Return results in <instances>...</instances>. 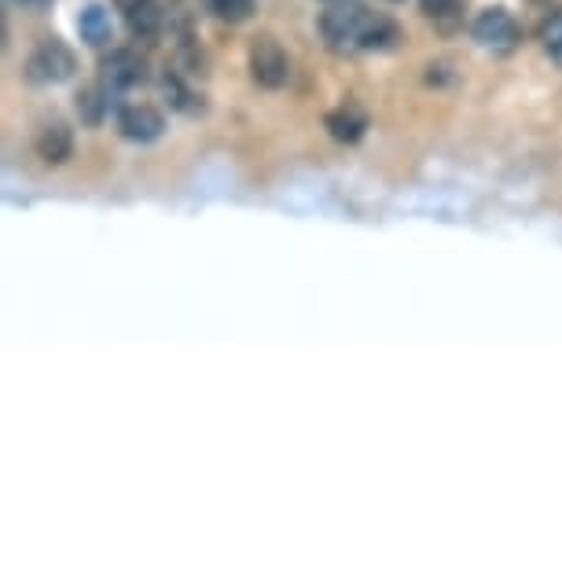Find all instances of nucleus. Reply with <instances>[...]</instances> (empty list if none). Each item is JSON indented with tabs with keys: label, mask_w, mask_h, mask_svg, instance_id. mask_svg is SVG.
Masks as SVG:
<instances>
[{
	"label": "nucleus",
	"mask_w": 562,
	"mask_h": 562,
	"mask_svg": "<svg viewBox=\"0 0 562 562\" xmlns=\"http://www.w3.org/2000/svg\"><path fill=\"white\" fill-rule=\"evenodd\" d=\"M147 81H151V67H147V59L136 48H114L100 63V85L111 92L114 111H119V103H125L133 89H140Z\"/></svg>",
	"instance_id": "3"
},
{
	"label": "nucleus",
	"mask_w": 562,
	"mask_h": 562,
	"mask_svg": "<svg viewBox=\"0 0 562 562\" xmlns=\"http://www.w3.org/2000/svg\"><path fill=\"white\" fill-rule=\"evenodd\" d=\"M423 4V15L430 23H438L445 34H452L456 26L463 23V0H419Z\"/></svg>",
	"instance_id": "13"
},
{
	"label": "nucleus",
	"mask_w": 562,
	"mask_h": 562,
	"mask_svg": "<svg viewBox=\"0 0 562 562\" xmlns=\"http://www.w3.org/2000/svg\"><path fill=\"white\" fill-rule=\"evenodd\" d=\"M203 8L228 26L247 23V19L254 15V0H203Z\"/></svg>",
	"instance_id": "15"
},
{
	"label": "nucleus",
	"mask_w": 562,
	"mask_h": 562,
	"mask_svg": "<svg viewBox=\"0 0 562 562\" xmlns=\"http://www.w3.org/2000/svg\"><path fill=\"white\" fill-rule=\"evenodd\" d=\"M158 89H162L166 103L180 114H188V119H195V114L206 111V92L199 89V81L184 78L173 63H166V70L158 74Z\"/></svg>",
	"instance_id": "8"
},
{
	"label": "nucleus",
	"mask_w": 562,
	"mask_h": 562,
	"mask_svg": "<svg viewBox=\"0 0 562 562\" xmlns=\"http://www.w3.org/2000/svg\"><path fill=\"white\" fill-rule=\"evenodd\" d=\"M114 125L130 144H155L158 136L166 133V114L155 108V103L144 100H125L114 111Z\"/></svg>",
	"instance_id": "5"
},
{
	"label": "nucleus",
	"mask_w": 562,
	"mask_h": 562,
	"mask_svg": "<svg viewBox=\"0 0 562 562\" xmlns=\"http://www.w3.org/2000/svg\"><path fill=\"white\" fill-rule=\"evenodd\" d=\"M247 70L250 81L261 85V89H283L291 81V56L283 52L280 37L269 34V30L254 34L247 45Z\"/></svg>",
	"instance_id": "2"
},
{
	"label": "nucleus",
	"mask_w": 562,
	"mask_h": 562,
	"mask_svg": "<svg viewBox=\"0 0 562 562\" xmlns=\"http://www.w3.org/2000/svg\"><path fill=\"white\" fill-rule=\"evenodd\" d=\"M34 151H37L41 162L63 166L74 155V130H70L67 122H59V119L45 122L37 130V136H34Z\"/></svg>",
	"instance_id": "9"
},
{
	"label": "nucleus",
	"mask_w": 562,
	"mask_h": 562,
	"mask_svg": "<svg viewBox=\"0 0 562 562\" xmlns=\"http://www.w3.org/2000/svg\"><path fill=\"white\" fill-rule=\"evenodd\" d=\"M537 4H551V0H537Z\"/></svg>",
	"instance_id": "17"
},
{
	"label": "nucleus",
	"mask_w": 562,
	"mask_h": 562,
	"mask_svg": "<svg viewBox=\"0 0 562 562\" xmlns=\"http://www.w3.org/2000/svg\"><path fill=\"white\" fill-rule=\"evenodd\" d=\"M114 8L122 12L125 26L136 41L155 45L166 34V4L162 0H114Z\"/></svg>",
	"instance_id": "7"
},
{
	"label": "nucleus",
	"mask_w": 562,
	"mask_h": 562,
	"mask_svg": "<svg viewBox=\"0 0 562 562\" xmlns=\"http://www.w3.org/2000/svg\"><path fill=\"white\" fill-rule=\"evenodd\" d=\"M324 130L331 133V140L338 144H357L360 136L368 133V111L360 108L357 100H346V103H338L335 111H327Z\"/></svg>",
	"instance_id": "10"
},
{
	"label": "nucleus",
	"mask_w": 562,
	"mask_h": 562,
	"mask_svg": "<svg viewBox=\"0 0 562 562\" xmlns=\"http://www.w3.org/2000/svg\"><path fill=\"white\" fill-rule=\"evenodd\" d=\"M471 37L493 52H512L522 41V26L515 23V15L507 8H485L471 23Z\"/></svg>",
	"instance_id": "6"
},
{
	"label": "nucleus",
	"mask_w": 562,
	"mask_h": 562,
	"mask_svg": "<svg viewBox=\"0 0 562 562\" xmlns=\"http://www.w3.org/2000/svg\"><path fill=\"white\" fill-rule=\"evenodd\" d=\"M74 70H78V56H74L59 37H48L30 52L23 74H26V81H34V85H59V81H70Z\"/></svg>",
	"instance_id": "4"
},
{
	"label": "nucleus",
	"mask_w": 562,
	"mask_h": 562,
	"mask_svg": "<svg viewBox=\"0 0 562 562\" xmlns=\"http://www.w3.org/2000/svg\"><path fill=\"white\" fill-rule=\"evenodd\" d=\"M537 41H540V48H544L551 59L562 63V8H551V12L540 19Z\"/></svg>",
	"instance_id": "14"
},
{
	"label": "nucleus",
	"mask_w": 562,
	"mask_h": 562,
	"mask_svg": "<svg viewBox=\"0 0 562 562\" xmlns=\"http://www.w3.org/2000/svg\"><path fill=\"white\" fill-rule=\"evenodd\" d=\"M321 41L335 56H364V52H390L397 48L401 34L397 19L375 8L360 4V0H331L321 12Z\"/></svg>",
	"instance_id": "1"
},
{
	"label": "nucleus",
	"mask_w": 562,
	"mask_h": 562,
	"mask_svg": "<svg viewBox=\"0 0 562 562\" xmlns=\"http://www.w3.org/2000/svg\"><path fill=\"white\" fill-rule=\"evenodd\" d=\"M74 108H78L81 125H103V119H108V114L114 111V100H111V92L103 89L100 78H97V81L81 85L78 97H74Z\"/></svg>",
	"instance_id": "11"
},
{
	"label": "nucleus",
	"mask_w": 562,
	"mask_h": 562,
	"mask_svg": "<svg viewBox=\"0 0 562 562\" xmlns=\"http://www.w3.org/2000/svg\"><path fill=\"white\" fill-rule=\"evenodd\" d=\"M19 4H23V8H48L52 0H19Z\"/></svg>",
	"instance_id": "16"
},
{
	"label": "nucleus",
	"mask_w": 562,
	"mask_h": 562,
	"mask_svg": "<svg viewBox=\"0 0 562 562\" xmlns=\"http://www.w3.org/2000/svg\"><path fill=\"white\" fill-rule=\"evenodd\" d=\"M78 34H81V41H89L92 48H108L111 41H114V26H111L108 8H103V4L81 8V15H78Z\"/></svg>",
	"instance_id": "12"
}]
</instances>
